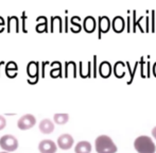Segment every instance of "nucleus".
<instances>
[{
	"instance_id": "obj_1",
	"label": "nucleus",
	"mask_w": 156,
	"mask_h": 153,
	"mask_svg": "<svg viewBox=\"0 0 156 153\" xmlns=\"http://www.w3.org/2000/svg\"><path fill=\"white\" fill-rule=\"evenodd\" d=\"M97 153H117L118 148L114 141L107 135H100L94 141Z\"/></svg>"
},
{
	"instance_id": "obj_2",
	"label": "nucleus",
	"mask_w": 156,
	"mask_h": 153,
	"mask_svg": "<svg viewBox=\"0 0 156 153\" xmlns=\"http://www.w3.org/2000/svg\"><path fill=\"white\" fill-rule=\"evenodd\" d=\"M134 148L138 153H155L156 146L150 136L140 135L134 141Z\"/></svg>"
},
{
	"instance_id": "obj_3",
	"label": "nucleus",
	"mask_w": 156,
	"mask_h": 153,
	"mask_svg": "<svg viewBox=\"0 0 156 153\" xmlns=\"http://www.w3.org/2000/svg\"><path fill=\"white\" fill-rule=\"evenodd\" d=\"M0 147L6 152H13L18 148V141L13 135H3L0 138Z\"/></svg>"
},
{
	"instance_id": "obj_4",
	"label": "nucleus",
	"mask_w": 156,
	"mask_h": 153,
	"mask_svg": "<svg viewBox=\"0 0 156 153\" xmlns=\"http://www.w3.org/2000/svg\"><path fill=\"white\" fill-rule=\"evenodd\" d=\"M36 123V118L32 114H26L21 116L17 121V126L20 129L21 131H27L30 130L31 128L35 126Z\"/></svg>"
},
{
	"instance_id": "obj_5",
	"label": "nucleus",
	"mask_w": 156,
	"mask_h": 153,
	"mask_svg": "<svg viewBox=\"0 0 156 153\" xmlns=\"http://www.w3.org/2000/svg\"><path fill=\"white\" fill-rule=\"evenodd\" d=\"M38 150L41 153H56L58 146L51 139H44L39 143Z\"/></svg>"
},
{
	"instance_id": "obj_6",
	"label": "nucleus",
	"mask_w": 156,
	"mask_h": 153,
	"mask_svg": "<svg viewBox=\"0 0 156 153\" xmlns=\"http://www.w3.org/2000/svg\"><path fill=\"white\" fill-rule=\"evenodd\" d=\"M73 144H74V139L70 134H62L58 138V146L62 150L71 149Z\"/></svg>"
},
{
	"instance_id": "obj_7",
	"label": "nucleus",
	"mask_w": 156,
	"mask_h": 153,
	"mask_svg": "<svg viewBox=\"0 0 156 153\" xmlns=\"http://www.w3.org/2000/svg\"><path fill=\"white\" fill-rule=\"evenodd\" d=\"M112 28V21L107 16H99L98 17V33L99 37H101V34L107 33Z\"/></svg>"
},
{
	"instance_id": "obj_8",
	"label": "nucleus",
	"mask_w": 156,
	"mask_h": 153,
	"mask_svg": "<svg viewBox=\"0 0 156 153\" xmlns=\"http://www.w3.org/2000/svg\"><path fill=\"white\" fill-rule=\"evenodd\" d=\"M112 27H113V30L116 33H121V32L124 31L125 27H126V23H125L124 18L122 16H116L113 18Z\"/></svg>"
},
{
	"instance_id": "obj_9",
	"label": "nucleus",
	"mask_w": 156,
	"mask_h": 153,
	"mask_svg": "<svg viewBox=\"0 0 156 153\" xmlns=\"http://www.w3.org/2000/svg\"><path fill=\"white\" fill-rule=\"evenodd\" d=\"M96 27H97V21H96V18L93 16H87L84 18L83 20V29L85 30V32L87 33H93L96 30Z\"/></svg>"
},
{
	"instance_id": "obj_10",
	"label": "nucleus",
	"mask_w": 156,
	"mask_h": 153,
	"mask_svg": "<svg viewBox=\"0 0 156 153\" xmlns=\"http://www.w3.org/2000/svg\"><path fill=\"white\" fill-rule=\"evenodd\" d=\"M39 131L43 134H50L54 131V123L50 119H43L39 123Z\"/></svg>"
},
{
	"instance_id": "obj_11",
	"label": "nucleus",
	"mask_w": 156,
	"mask_h": 153,
	"mask_svg": "<svg viewBox=\"0 0 156 153\" xmlns=\"http://www.w3.org/2000/svg\"><path fill=\"white\" fill-rule=\"evenodd\" d=\"M91 150H93L91 144L86 141H79L74 147V152L76 153H91Z\"/></svg>"
},
{
	"instance_id": "obj_12",
	"label": "nucleus",
	"mask_w": 156,
	"mask_h": 153,
	"mask_svg": "<svg viewBox=\"0 0 156 153\" xmlns=\"http://www.w3.org/2000/svg\"><path fill=\"white\" fill-rule=\"evenodd\" d=\"M112 71H113V68H112V65L109 62L107 61H104L100 64V67H99V73L102 78H109L112 75Z\"/></svg>"
},
{
	"instance_id": "obj_13",
	"label": "nucleus",
	"mask_w": 156,
	"mask_h": 153,
	"mask_svg": "<svg viewBox=\"0 0 156 153\" xmlns=\"http://www.w3.org/2000/svg\"><path fill=\"white\" fill-rule=\"evenodd\" d=\"M50 23H51V32H63V21L60 16H52L50 18Z\"/></svg>"
},
{
	"instance_id": "obj_14",
	"label": "nucleus",
	"mask_w": 156,
	"mask_h": 153,
	"mask_svg": "<svg viewBox=\"0 0 156 153\" xmlns=\"http://www.w3.org/2000/svg\"><path fill=\"white\" fill-rule=\"evenodd\" d=\"M38 62H30L27 66V73L30 78L37 79L39 75V68H38Z\"/></svg>"
},
{
	"instance_id": "obj_15",
	"label": "nucleus",
	"mask_w": 156,
	"mask_h": 153,
	"mask_svg": "<svg viewBox=\"0 0 156 153\" xmlns=\"http://www.w3.org/2000/svg\"><path fill=\"white\" fill-rule=\"evenodd\" d=\"M36 31L37 32H48V18L46 16H38L36 18Z\"/></svg>"
},
{
	"instance_id": "obj_16",
	"label": "nucleus",
	"mask_w": 156,
	"mask_h": 153,
	"mask_svg": "<svg viewBox=\"0 0 156 153\" xmlns=\"http://www.w3.org/2000/svg\"><path fill=\"white\" fill-rule=\"evenodd\" d=\"M18 71V66L15 62H9L5 65V73L9 78H15L17 76Z\"/></svg>"
},
{
	"instance_id": "obj_17",
	"label": "nucleus",
	"mask_w": 156,
	"mask_h": 153,
	"mask_svg": "<svg viewBox=\"0 0 156 153\" xmlns=\"http://www.w3.org/2000/svg\"><path fill=\"white\" fill-rule=\"evenodd\" d=\"M12 28H14V30L16 32L19 31V20L16 16H9L8 17V26H6L8 32L12 31Z\"/></svg>"
},
{
	"instance_id": "obj_18",
	"label": "nucleus",
	"mask_w": 156,
	"mask_h": 153,
	"mask_svg": "<svg viewBox=\"0 0 156 153\" xmlns=\"http://www.w3.org/2000/svg\"><path fill=\"white\" fill-rule=\"evenodd\" d=\"M81 21V17L80 16H72L70 18V23H71V27H70V30L74 33H78L82 30V26L80 23Z\"/></svg>"
},
{
	"instance_id": "obj_19",
	"label": "nucleus",
	"mask_w": 156,
	"mask_h": 153,
	"mask_svg": "<svg viewBox=\"0 0 156 153\" xmlns=\"http://www.w3.org/2000/svg\"><path fill=\"white\" fill-rule=\"evenodd\" d=\"M52 69L50 70V76L52 78H58L62 75V67H61V63L58 62H53L51 64Z\"/></svg>"
},
{
	"instance_id": "obj_20",
	"label": "nucleus",
	"mask_w": 156,
	"mask_h": 153,
	"mask_svg": "<svg viewBox=\"0 0 156 153\" xmlns=\"http://www.w3.org/2000/svg\"><path fill=\"white\" fill-rule=\"evenodd\" d=\"M69 120V115L65 114V113H62V114H55L53 116V121L55 122L56 124H65L68 122Z\"/></svg>"
},
{
	"instance_id": "obj_21",
	"label": "nucleus",
	"mask_w": 156,
	"mask_h": 153,
	"mask_svg": "<svg viewBox=\"0 0 156 153\" xmlns=\"http://www.w3.org/2000/svg\"><path fill=\"white\" fill-rule=\"evenodd\" d=\"M114 73L117 78L124 76V64L122 62H117L114 65Z\"/></svg>"
},
{
	"instance_id": "obj_22",
	"label": "nucleus",
	"mask_w": 156,
	"mask_h": 153,
	"mask_svg": "<svg viewBox=\"0 0 156 153\" xmlns=\"http://www.w3.org/2000/svg\"><path fill=\"white\" fill-rule=\"evenodd\" d=\"M151 32L155 31V10H151Z\"/></svg>"
},
{
	"instance_id": "obj_23",
	"label": "nucleus",
	"mask_w": 156,
	"mask_h": 153,
	"mask_svg": "<svg viewBox=\"0 0 156 153\" xmlns=\"http://www.w3.org/2000/svg\"><path fill=\"white\" fill-rule=\"evenodd\" d=\"M27 14H26V12H23V15H21V20H23V32H28L27 31V29H26V20H27Z\"/></svg>"
},
{
	"instance_id": "obj_24",
	"label": "nucleus",
	"mask_w": 156,
	"mask_h": 153,
	"mask_svg": "<svg viewBox=\"0 0 156 153\" xmlns=\"http://www.w3.org/2000/svg\"><path fill=\"white\" fill-rule=\"evenodd\" d=\"M6 126V119L3 117V116L0 115V131L3 130Z\"/></svg>"
},
{
	"instance_id": "obj_25",
	"label": "nucleus",
	"mask_w": 156,
	"mask_h": 153,
	"mask_svg": "<svg viewBox=\"0 0 156 153\" xmlns=\"http://www.w3.org/2000/svg\"><path fill=\"white\" fill-rule=\"evenodd\" d=\"M132 14H133V16H132L133 17V30L132 31L136 32V23H137V19H136V10H134Z\"/></svg>"
},
{
	"instance_id": "obj_26",
	"label": "nucleus",
	"mask_w": 156,
	"mask_h": 153,
	"mask_svg": "<svg viewBox=\"0 0 156 153\" xmlns=\"http://www.w3.org/2000/svg\"><path fill=\"white\" fill-rule=\"evenodd\" d=\"M144 16H140V17H139V19L137 20V23H136V31H137V27H138V28L140 29V31H141V32H144V29L141 27V25H140V21H141L142 19H144Z\"/></svg>"
},
{
	"instance_id": "obj_27",
	"label": "nucleus",
	"mask_w": 156,
	"mask_h": 153,
	"mask_svg": "<svg viewBox=\"0 0 156 153\" xmlns=\"http://www.w3.org/2000/svg\"><path fill=\"white\" fill-rule=\"evenodd\" d=\"M150 18H151V17L147 15V17H146V31L147 32L151 31V30H150V27H151V26H150Z\"/></svg>"
},
{
	"instance_id": "obj_28",
	"label": "nucleus",
	"mask_w": 156,
	"mask_h": 153,
	"mask_svg": "<svg viewBox=\"0 0 156 153\" xmlns=\"http://www.w3.org/2000/svg\"><path fill=\"white\" fill-rule=\"evenodd\" d=\"M4 28H5V21H4L3 17L0 16V33L3 31Z\"/></svg>"
},
{
	"instance_id": "obj_29",
	"label": "nucleus",
	"mask_w": 156,
	"mask_h": 153,
	"mask_svg": "<svg viewBox=\"0 0 156 153\" xmlns=\"http://www.w3.org/2000/svg\"><path fill=\"white\" fill-rule=\"evenodd\" d=\"M126 30L127 32H131V16H127L126 18Z\"/></svg>"
},
{
	"instance_id": "obj_30",
	"label": "nucleus",
	"mask_w": 156,
	"mask_h": 153,
	"mask_svg": "<svg viewBox=\"0 0 156 153\" xmlns=\"http://www.w3.org/2000/svg\"><path fill=\"white\" fill-rule=\"evenodd\" d=\"M64 31H68V16H65V28H64Z\"/></svg>"
},
{
	"instance_id": "obj_31",
	"label": "nucleus",
	"mask_w": 156,
	"mask_h": 153,
	"mask_svg": "<svg viewBox=\"0 0 156 153\" xmlns=\"http://www.w3.org/2000/svg\"><path fill=\"white\" fill-rule=\"evenodd\" d=\"M152 136H153V138L156 139V126H154V128L152 129Z\"/></svg>"
},
{
	"instance_id": "obj_32",
	"label": "nucleus",
	"mask_w": 156,
	"mask_h": 153,
	"mask_svg": "<svg viewBox=\"0 0 156 153\" xmlns=\"http://www.w3.org/2000/svg\"><path fill=\"white\" fill-rule=\"evenodd\" d=\"M153 73H154V76H156V63L153 65Z\"/></svg>"
},
{
	"instance_id": "obj_33",
	"label": "nucleus",
	"mask_w": 156,
	"mask_h": 153,
	"mask_svg": "<svg viewBox=\"0 0 156 153\" xmlns=\"http://www.w3.org/2000/svg\"><path fill=\"white\" fill-rule=\"evenodd\" d=\"M0 153H8V152H6V151H3V152H0Z\"/></svg>"
}]
</instances>
